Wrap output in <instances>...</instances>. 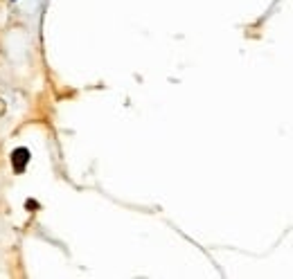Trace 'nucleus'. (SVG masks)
Here are the masks:
<instances>
[{
  "mask_svg": "<svg viewBox=\"0 0 293 279\" xmlns=\"http://www.w3.org/2000/svg\"><path fill=\"white\" fill-rule=\"evenodd\" d=\"M27 162H30V151H27L25 146L14 148V153H12V166H14V171H16V174H21V171L25 169Z\"/></svg>",
  "mask_w": 293,
  "mask_h": 279,
  "instance_id": "f257e3e1",
  "label": "nucleus"
},
{
  "mask_svg": "<svg viewBox=\"0 0 293 279\" xmlns=\"http://www.w3.org/2000/svg\"><path fill=\"white\" fill-rule=\"evenodd\" d=\"M12 2H16V0H12Z\"/></svg>",
  "mask_w": 293,
  "mask_h": 279,
  "instance_id": "f03ea898",
  "label": "nucleus"
}]
</instances>
